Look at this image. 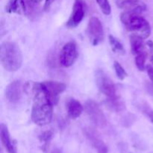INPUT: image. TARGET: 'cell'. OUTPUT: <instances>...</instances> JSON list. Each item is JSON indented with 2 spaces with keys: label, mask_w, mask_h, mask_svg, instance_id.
Here are the masks:
<instances>
[{
  "label": "cell",
  "mask_w": 153,
  "mask_h": 153,
  "mask_svg": "<svg viewBox=\"0 0 153 153\" xmlns=\"http://www.w3.org/2000/svg\"><path fill=\"white\" fill-rule=\"evenodd\" d=\"M24 91L33 96L31 120L39 126H43L52 121L53 105L48 98L42 83L28 82L24 85Z\"/></svg>",
  "instance_id": "6da1fadb"
},
{
  "label": "cell",
  "mask_w": 153,
  "mask_h": 153,
  "mask_svg": "<svg viewBox=\"0 0 153 153\" xmlns=\"http://www.w3.org/2000/svg\"><path fill=\"white\" fill-rule=\"evenodd\" d=\"M88 33L94 45H97L104 40V31L102 22L97 17H91L88 25Z\"/></svg>",
  "instance_id": "ba28073f"
},
{
  "label": "cell",
  "mask_w": 153,
  "mask_h": 153,
  "mask_svg": "<svg viewBox=\"0 0 153 153\" xmlns=\"http://www.w3.org/2000/svg\"><path fill=\"white\" fill-rule=\"evenodd\" d=\"M114 67L117 76V78L120 80H123V79L128 76V74H127V73L126 72V70H124L123 67L122 66H121V64H120L119 62H117V61H114Z\"/></svg>",
  "instance_id": "7402d4cb"
},
{
  "label": "cell",
  "mask_w": 153,
  "mask_h": 153,
  "mask_svg": "<svg viewBox=\"0 0 153 153\" xmlns=\"http://www.w3.org/2000/svg\"><path fill=\"white\" fill-rule=\"evenodd\" d=\"M32 1H34V2H36V3H39V2H40L42 0H32Z\"/></svg>",
  "instance_id": "f1b7e54d"
},
{
  "label": "cell",
  "mask_w": 153,
  "mask_h": 153,
  "mask_svg": "<svg viewBox=\"0 0 153 153\" xmlns=\"http://www.w3.org/2000/svg\"><path fill=\"white\" fill-rule=\"evenodd\" d=\"M144 39L134 34H131L130 36V45H131V52L134 55H138L145 50V44L143 42Z\"/></svg>",
  "instance_id": "2e32d148"
},
{
  "label": "cell",
  "mask_w": 153,
  "mask_h": 153,
  "mask_svg": "<svg viewBox=\"0 0 153 153\" xmlns=\"http://www.w3.org/2000/svg\"><path fill=\"white\" fill-rule=\"evenodd\" d=\"M42 85L48 98L53 105L58 102L59 96L65 91L67 88L65 84L55 81H46L42 82Z\"/></svg>",
  "instance_id": "52a82bcc"
},
{
  "label": "cell",
  "mask_w": 153,
  "mask_h": 153,
  "mask_svg": "<svg viewBox=\"0 0 153 153\" xmlns=\"http://www.w3.org/2000/svg\"><path fill=\"white\" fill-rule=\"evenodd\" d=\"M146 70H147V73H148V76H149V79H150L151 82L153 83V67L152 66H151L150 64H148V65H146Z\"/></svg>",
  "instance_id": "cb8c5ba5"
},
{
  "label": "cell",
  "mask_w": 153,
  "mask_h": 153,
  "mask_svg": "<svg viewBox=\"0 0 153 153\" xmlns=\"http://www.w3.org/2000/svg\"><path fill=\"white\" fill-rule=\"evenodd\" d=\"M22 85L20 81H13L6 87L5 97L10 103H16L22 97Z\"/></svg>",
  "instance_id": "30bf717a"
},
{
  "label": "cell",
  "mask_w": 153,
  "mask_h": 153,
  "mask_svg": "<svg viewBox=\"0 0 153 153\" xmlns=\"http://www.w3.org/2000/svg\"><path fill=\"white\" fill-rule=\"evenodd\" d=\"M86 5L83 0H75L73 11L67 22V26L73 28L79 25L85 14Z\"/></svg>",
  "instance_id": "9c48e42d"
},
{
  "label": "cell",
  "mask_w": 153,
  "mask_h": 153,
  "mask_svg": "<svg viewBox=\"0 0 153 153\" xmlns=\"http://www.w3.org/2000/svg\"><path fill=\"white\" fill-rule=\"evenodd\" d=\"M52 136H53V132L51 130H48V131H43L40 136H39V140L41 142H43V150L44 152H46L49 147V144L50 140H52Z\"/></svg>",
  "instance_id": "ffe728a7"
},
{
  "label": "cell",
  "mask_w": 153,
  "mask_h": 153,
  "mask_svg": "<svg viewBox=\"0 0 153 153\" xmlns=\"http://www.w3.org/2000/svg\"><path fill=\"white\" fill-rule=\"evenodd\" d=\"M76 44L73 41L68 42L63 46L59 56L60 64L64 67H70L76 62L78 58Z\"/></svg>",
  "instance_id": "8992f818"
},
{
  "label": "cell",
  "mask_w": 153,
  "mask_h": 153,
  "mask_svg": "<svg viewBox=\"0 0 153 153\" xmlns=\"http://www.w3.org/2000/svg\"><path fill=\"white\" fill-rule=\"evenodd\" d=\"M85 111L91 120L99 128H104L107 125L105 116L100 106L93 100H88L85 105Z\"/></svg>",
  "instance_id": "277c9868"
},
{
  "label": "cell",
  "mask_w": 153,
  "mask_h": 153,
  "mask_svg": "<svg viewBox=\"0 0 153 153\" xmlns=\"http://www.w3.org/2000/svg\"><path fill=\"white\" fill-rule=\"evenodd\" d=\"M141 111L153 123V109L147 103H143L141 105Z\"/></svg>",
  "instance_id": "603a6c76"
},
{
  "label": "cell",
  "mask_w": 153,
  "mask_h": 153,
  "mask_svg": "<svg viewBox=\"0 0 153 153\" xmlns=\"http://www.w3.org/2000/svg\"><path fill=\"white\" fill-rule=\"evenodd\" d=\"M67 110L68 116L72 119H76L82 114L83 106L78 100L70 99L67 103Z\"/></svg>",
  "instance_id": "9a60e30c"
},
{
  "label": "cell",
  "mask_w": 153,
  "mask_h": 153,
  "mask_svg": "<svg viewBox=\"0 0 153 153\" xmlns=\"http://www.w3.org/2000/svg\"><path fill=\"white\" fill-rule=\"evenodd\" d=\"M146 46L148 47V49H149V52H151V53H152L153 52V42L152 40H149V41H147V43H146Z\"/></svg>",
  "instance_id": "484cf974"
},
{
  "label": "cell",
  "mask_w": 153,
  "mask_h": 153,
  "mask_svg": "<svg viewBox=\"0 0 153 153\" xmlns=\"http://www.w3.org/2000/svg\"><path fill=\"white\" fill-rule=\"evenodd\" d=\"M148 53L146 51L144 52H142L140 53H139L138 55H136L135 58V64L136 67H137L140 71H143L146 68V58H147Z\"/></svg>",
  "instance_id": "d6986e66"
},
{
  "label": "cell",
  "mask_w": 153,
  "mask_h": 153,
  "mask_svg": "<svg viewBox=\"0 0 153 153\" xmlns=\"http://www.w3.org/2000/svg\"><path fill=\"white\" fill-rule=\"evenodd\" d=\"M51 153H62V152H61V151L59 149H57V148H55V149H54L51 152Z\"/></svg>",
  "instance_id": "4316f807"
},
{
  "label": "cell",
  "mask_w": 153,
  "mask_h": 153,
  "mask_svg": "<svg viewBox=\"0 0 153 153\" xmlns=\"http://www.w3.org/2000/svg\"><path fill=\"white\" fill-rule=\"evenodd\" d=\"M0 61L2 67L7 71L15 72L19 70L22 64V55L19 46L11 41L1 43Z\"/></svg>",
  "instance_id": "7a4b0ae2"
},
{
  "label": "cell",
  "mask_w": 153,
  "mask_h": 153,
  "mask_svg": "<svg viewBox=\"0 0 153 153\" xmlns=\"http://www.w3.org/2000/svg\"><path fill=\"white\" fill-rule=\"evenodd\" d=\"M55 1V0H46V1H45V4H44V10H46V11L49 10L52 3Z\"/></svg>",
  "instance_id": "d4e9b609"
},
{
  "label": "cell",
  "mask_w": 153,
  "mask_h": 153,
  "mask_svg": "<svg viewBox=\"0 0 153 153\" xmlns=\"http://www.w3.org/2000/svg\"><path fill=\"white\" fill-rule=\"evenodd\" d=\"M109 42H110L111 46L114 52L119 54V55H124L126 53L125 49H124L123 44L116 37L112 35H109Z\"/></svg>",
  "instance_id": "ac0fdd59"
},
{
  "label": "cell",
  "mask_w": 153,
  "mask_h": 153,
  "mask_svg": "<svg viewBox=\"0 0 153 153\" xmlns=\"http://www.w3.org/2000/svg\"><path fill=\"white\" fill-rule=\"evenodd\" d=\"M85 134L88 137V140L92 143L93 146L97 149L98 153H108V149L105 143L103 142L102 140L100 139L99 137L97 131L91 128H88L85 129Z\"/></svg>",
  "instance_id": "7c38bea8"
},
{
  "label": "cell",
  "mask_w": 153,
  "mask_h": 153,
  "mask_svg": "<svg viewBox=\"0 0 153 153\" xmlns=\"http://www.w3.org/2000/svg\"><path fill=\"white\" fill-rule=\"evenodd\" d=\"M0 137L3 146L8 153H17L16 144L14 140H11L7 126L1 123L0 126Z\"/></svg>",
  "instance_id": "4fadbf2b"
},
{
  "label": "cell",
  "mask_w": 153,
  "mask_h": 153,
  "mask_svg": "<svg viewBox=\"0 0 153 153\" xmlns=\"http://www.w3.org/2000/svg\"><path fill=\"white\" fill-rule=\"evenodd\" d=\"M102 12L105 15H109L111 12V7L108 0H96Z\"/></svg>",
  "instance_id": "44dd1931"
},
{
  "label": "cell",
  "mask_w": 153,
  "mask_h": 153,
  "mask_svg": "<svg viewBox=\"0 0 153 153\" xmlns=\"http://www.w3.org/2000/svg\"><path fill=\"white\" fill-rule=\"evenodd\" d=\"M106 106L112 111L120 112L125 110L126 105L123 102L117 97H114L111 98H107L106 100Z\"/></svg>",
  "instance_id": "e0dca14e"
},
{
  "label": "cell",
  "mask_w": 153,
  "mask_h": 153,
  "mask_svg": "<svg viewBox=\"0 0 153 153\" xmlns=\"http://www.w3.org/2000/svg\"><path fill=\"white\" fill-rule=\"evenodd\" d=\"M150 64L151 66H152L153 67V55H152V56H151V58H150Z\"/></svg>",
  "instance_id": "83f0119b"
},
{
  "label": "cell",
  "mask_w": 153,
  "mask_h": 153,
  "mask_svg": "<svg viewBox=\"0 0 153 153\" xmlns=\"http://www.w3.org/2000/svg\"><path fill=\"white\" fill-rule=\"evenodd\" d=\"M141 13L131 11H124L120 16V19L126 28L132 34L146 39L151 34V27Z\"/></svg>",
  "instance_id": "3957f363"
},
{
  "label": "cell",
  "mask_w": 153,
  "mask_h": 153,
  "mask_svg": "<svg viewBox=\"0 0 153 153\" xmlns=\"http://www.w3.org/2000/svg\"><path fill=\"white\" fill-rule=\"evenodd\" d=\"M6 12L24 14L26 13L27 7L25 0H9L6 5Z\"/></svg>",
  "instance_id": "5bb4252c"
},
{
  "label": "cell",
  "mask_w": 153,
  "mask_h": 153,
  "mask_svg": "<svg viewBox=\"0 0 153 153\" xmlns=\"http://www.w3.org/2000/svg\"><path fill=\"white\" fill-rule=\"evenodd\" d=\"M117 5L124 11L141 13L146 9V4L140 0H117Z\"/></svg>",
  "instance_id": "8fae6325"
},
{
  "label": "cell",
  "mask_w": 153,
  "mask_h": 153,
  "mask_svg": "<svg viewBox=\"0 0 153 153\" xmlns=\"http://www.w3.org/2000/svg\"><path fill=\"white\" fill-rule=\"evenodd\" d=\"M96 81L100 92L106 96L107 98L116 97V86L113 81L102 70H99L96 72Z\"/></svg>",
  "instance_id": "5b68a950"
}]
</instances>
